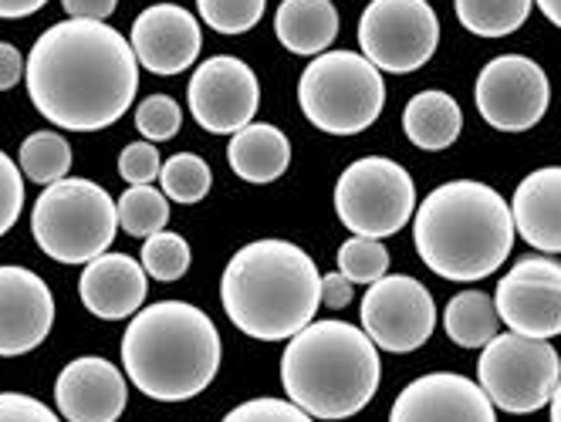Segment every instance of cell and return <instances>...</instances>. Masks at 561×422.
Returning a JSON list of instances; mask_svg holds the SVG:
<instances>
[{"label":"cell","mask_w":561,"mask_h":422,"mask_svg":"<svg viewBox=\"0 0 561 422\" xmlns=\"http://www.w3.org/2000/svg\"><path fill=\"white\" fill-rule=\"evenodd\" d=\"M34 108L68 132H99L129 112L139 89L133 45L105 21L51 24L24 68Z\"/></svg>","instance_id":"cell-1"},{"label":"cell","mask_w":561,"mask_h":422,"mask_svg":"<svg viewBox=\"0 0 561 422\" xmlns=\"http://www.w3.org/2000/svg\"><path fill=\"white\" fill-rule=\"evenodd\" d=\"M420 260L447 281L491 278L514 247V216L494 186L454 179L436 186L413 213Z\"/></svg>","instance_id":"cell-2"},{"label":"cell","mask_w":561,"mask_h":422,"mask_svg":"<svg viewBox=\"0 0 561 422\" xmlns=\"http://www.w3.org/2000/svg\"><path fill=\"white\" fill-rule=\"evenodd\" d=\"M220 301L237 331L257 341L295 338L322 304V274L298 244L264 237L230 257Z\"/></svg>","instance_id":"cell-3"},{"label":"cell","mask_w":561,"mask_h":422,"mask_svg":"<svg viewBox=\"0 0 561 422\" xmlns=\"http://www.w3.org/2000/svg\"><path fill=\"white\" fill-rule=\"evenodd\" d=\"M123 365L142 396L183 402L214 382L220 368V335L193 304L159 301L133 315L123 338Z\"/></svg>","instance_id":"cell-4"},{"label":"cell","mask_w":561,"mask_h":422,"mask_svg":"<svg viewBox=\"0 0 561 422\" xmlns=\"http://www.w3.org/2000/svg\"><path fill=\"white\" fill-rule=\"evenodd\" d=\"M379 349L348 321H311L288 338L280 386L311 419H352L379 389Z\"/></svg>","instance_id":"cell-5"},{"label":"cell","mask_w":561,"mask_h":422,"mask_svg":"<svg viewBox=\"0 0 561 422\" xmlns=\"http://www.w3.org/2000/svg\"><path fill=\"white\" fill-rule=\"evenodd\" d=\"M298 105L318 132L358 136L382 115V71L358 51H325L301 71Z\"/></svg>","instance_id":"cell-6"},{"label":"cell","mask_w":561,"mask_h":422,"mask_svg":"<svg viewBox=\"0 0 561 422\" xmlns=\"http://www.w3.org/2000/svg\"><path fill=\"white\" fill-rule=\"evenodd\" d=\"M118 230L115 200L92 179H58L45 186L31 210V234L51 260L89 263L108 250Z\"/></svg>","instance_id":"cell-7"},{"label":"cell","mask_w":561,"mask_h":422,"mask_svg":"<svg viewBox=\"0 0 561 422\" xmlns=\"http://www.w3.org/2000/svg\"><path fill=\"white\" fill-rule=\"evenodd\" d=\"M335 213L355 237H392L416 213L413 176L386 156L355 160L339 176Z\"/></svg>","instance_id":"cell-8"},{"label":"cell","mask_w":561,"mask_h":422,"mask_svg":"<svg viewBox=\"0 0 561 422\" xmlns=\"http://www.w3.org/2000/svg\"><path fill=\"white\" fill-rule=\"evenodd\" d=\"M477 375L480 389L497 409L511 415H528L551 402L561 382V359L548 341L511 331L484 344Z\"/></svg>","instance_id":"cell-9"},{"label":"cell","mask_w":561,"mask_h":422,"mask_svg":"<svg viewBox=\"0 0 561 422\" xmlns=\"http://www.w3.org/2000/svg\"><path fill=\"white\" fill-rule=\"evenodd\" d=\"M363 55L389 74L423 68L439 45V21L426 0H373L358 17Z\"/></svg>","instance_id":"cell-10"},{"label":"cell","mask_w":561,"mask_h":422,"mask_svg":"<svg viewBox=\"0 0 561 422\" xmlns=\"http://www.w3.org/2000/svg\"><path fill=\"white\" fill-rule=\"evenodd\" d=\"M477 108L497 132L535 129L551 105V82L538 61L525 55H501L477 74Z\"/></svg>","instance_id":"cell-11"},{"label":"cell","mask_w":561,"mask_h":422,"mask_svg":"<svg viewBox=\"0 0 561 422\" xmlns=\"http://www.w3.org/2000/svg\"><path fill=\"white\" fill-rule=\"evenodd\" d=\"M358 321H363V331L373 338L376 349L407 355L430 341L436 328V304L416 278L386 274L369 284Z\"/></svg>","instance_id":"cell-12"},{"label":"cell","mask_w":561,"mask_h":422,"mask_svg":"<svg viewBox=\"0 0 561 422\" xmlns=\"http://www.w3.org/2000/svg\"><path fill=\"white\" fill-rule=\"evenodd\" d=\"M186 98L199 129L233 136L254 122V112L261 108V82L248 61L217 55L193 71Z\"/></svg>","instance_id":"cell-13"},{"label":"cell","mask_w":561,"mask_h":422,"mask_svg":"<svg viewBox=\"0 0 561 422\" xmlns=\"http://www.w3.org/2000/svg\"><path fill=\"white\" fill-rule=\"evenodd\" d=\"M494 308L514 335L538 341L561 335V263L551 257L517 260L494 291Z\"/></svg>","instance_id":"cell-14"},{"label":"cell","mask_w":561,"mask_h":422,"mask_svg":"<svg viewBox=\"0 0 561 422\" xmlns=\"http://www.w3.org/2000/svg\"><path fill=\"white\" fill-rule=\"evenodd\" d=\"M389 422H497L488 392L457 372H430L396 396Z\"/></svg>","instance_id":"cell-15"},{"label":"cell","mask_w":561,"mask_h":422,"mask_svg":"<svg viewBox=\"0 0 561 422\" xmlns=\"http://www.w3.org/2000/svg\"><path fill=\"white\" fill-rule=\"evenodd\" d=\"M55 321L48 284L27 267H0V355H27L42 344Z\"/></svg>","instance_id":"cell-16"},{"label":"cell","mask_w":561,"mask_h":422,"mask_svg":"<svg viewBox=\"0 0 561 422\" xmlns=\"http://www.w3.org/2000/svg\"><path fill=\"white\" fill-rule=\"evenodd\" d=\"M129 45L146 71L180 74L204 51V31H199V21L186 8L152 4L136 17Z\"/></svg>","instance_id":"cell-17"},{"label":"cell","mask_w":561,"mask_h":422,"mask_svg":"<svg viewBox=\"0 0 561 422\" xmlns=\"http://www.w3.org/2000/svg\"><path fill=\"white\" fill-rule=\"evenodd\" d=\"M55 402L68 422H115L129 402V389L108 359L85 355L61 368Z\"/></svg>","instance_id":"cell-18"},{"label":"cell","mask_w":561,"mask_h":422,"mask_svg":"<svg viewBox=\"0 0 561 422\" xmlns=\"http://www.w3.org/2000/svg\"><path fill=\"white\" fill-rule=\"evenodd\" d=\"M82 304L102 321H123L139 315L149 294V274L146 267L129 254H102L89 260L78 281Z\"/></svg>","instance_id":"cell-19"},{"label":"cell","mask_w":561,"mask_h":422,"mask_svg":"<svg viewBox=\"0 0 561 422\" xmlns=\"http://www.w3.org/2000/svg\"><path fill=\"white\" fill-rule=\"evenodd\" d=\"M511 216L525 244L545 254H561V166H545L520 179Z\"/></svg>","instance_id":"cell-20"},{"label":"cell","mask_w":561,"mask_h":422,"mask_svg":"<svg viewBox=\"0 0 561 422\" xmlns=\"http://www.w3.org/2000/svg\"><path fill=\"white\" fill-rule=\"evenodd\" d=\"M274 34L291 55L318 58L339 37V11L332 0H280Z\"/></svg>","instance_id":"cell-21"},{"label":"cell","mask_w":561,"mask_h":422,"mask_svg":"<svg viewBox=\"0 0 561 422\" xmlns=\"http://www.w3.org/2000/svg\"><path fill=\"white\" fill-rule=\"evenodd\" d=\"M230 169L248 183H274L291 166V142L271 122H251L230 136Z\"/></svg>","instance_id":"cell-22"},{"label":"cell","mask_w":561,"mask_h":422,"mask_svg":"<svg viewBox=\"0 0 561 422\" xmlns=\"http://www.w3.org/2000/svg\"><path fill=\"white\" fill-rule=\"evenodd\" d=\"M463 129V112L457 105L454 95L447 92H420L410 98L407 112H403V132L416 149L426 152H439V149H450L457 142Z\"/></svg>","instance_id":"cell-23"},{"label":"cell","mask_w":561,"mask_h":422,"mask_svg":"<svg viewBox=\"0 0 561 422\" xmlns=\"http://www.w3.org/2000/svg\"><path fill=\"white\" fill-rule=\"evenodd\" d=\"M497 308L494 297L484 291H460L444 312V331L460 349H484L488 341L497 338Z\"/></svg>","instance_id":"cell-24"},{"label":"cell","mask_w":561,"mask_h":422,"mask_svg":"<svg viewBox=\"0 0 561 422\" xmlns=\"http://www.w3.org/2000/svg\"><path fill=\"white\" fill-rule=\"evenodd\" d=\"M460 24L477 37H507L531 17L535 0H454Z\"/></svg>","instance_id":"cell-25"},{"label":"cell","mask_w":561,"mask_h":422,"mask_svg":"<svg viewBox=\"0 0 561 422\" xmlns=\"http://www.w3.org/2000/svg\"><path fill=\"white\" fill-rule=\"evenodd\" d=\"M118 210V226L126 230L129 237H152L159 230H167L170 220V200L163 189L156 186H129L115 203Z\"/></svg>","instance_id":"cell-26"},{"label":"cell","mask_w":561,"mask_h":422,"mask_svg":"<svg viewBox=\"0 0 561 422\" xmlns=\"http://www.w3.org/2000/svg\"><path fill=\"white\" fill-rule=\"evenodd\" d=\"M21 169L27 179L51 186L68 176L71 166V145L61 132H34L21 142Z\"/></svg>","instance_id":"cell-27"},{"label":"cell","mask_w":561,"mask_h":422,"mask_svg":"<svg viewBox=\"0 0 561 422\" xmlns=\"http://www.w3.org/2000/svg\"><path fill=\"white\" fill-rule=\"evenodd\" d=\"M159 186H163L167 200L193 207L210 194L214 173H210L207 160H199L196 152H180V156L167 160L163 169H159Z\"/></svg>","instance_id":"cell-28"},{"label":"cell","mask_w":561,"mask_h":422,"mask_svg":"<svg viewBox=\"0 0 561 422\" xmlns=\"http://www.w3.org/2000/svg\"><path fill=\"white\" fill-rule=\"evenodd\" d=\"M190 257H193L190 244L180 234H173V230H159V234L142 241L139 263L146 267L149 278L170 284V281H180L190 271Z\"/></svg>","instance_id":"cell-29"},{"label":"cell","mask_w":561,"mask_h":422,"mask_svg":"<svg viewBox=\"0 0 561 422\" xmlns=\"http://www.w3.org/2000/svg\"><path fill=\"white\" fill-rule=\"evenodd\" d=\"M339 271L352 284H376L389 274V250L382 241L373 237H352L339 247Z\"/></svg>","instance_id":"cell-30"},{"label":"cell","mask_w":561,"mask_h":422,"mask_svg":"<svg viewBox=\"0 0 561 422\" xmlns=\"http://www.w3.org/2000/svg\"><path fill=\"white\" fill-rule=\"evenodd\" d=\"M196 8L204 24H210L217 34H244L257 27L267 0H196Z\"/></svg>","instance_id":"cell-31"},{"label":"cell","mask_w":561,"mask_h":422,"mask_svg":"<svg viewBox=\"0 0 561 422\" xmlns=\"http://www.w3.org/2000/svg\"><path fill=\"white\" fill-rule=\"evenodd\" d=\"M183 126V112L176 105V98L170 95H149L142 105H136V129L152 139V142H163L173 139Z\"/></svg>","instance_id":"cell-32"},{"label":"cell","mask_w":561,"mask_h":422,"mask_svg":"<svg viewBox=\"0 0 561 422\" xmlns=\"http://www.w3.org/2000/svg\"><path fill=\"white\" fill-rule=\"evenodd\" d=\"M224 422H314L305 409H298L291 399H251L240 402L237 409H230L224 415Z\"/></svg>","instance_id":"cell-33"},{"label":"cell","mask_w":561,"mask_h":422,"mask_svg":"<svg viewBox=\"0 0 561 422\" xmlns=\"http://www.w3.org/2000/svg\"><path fill=\"white\" fill-rule=\"evenodd\" d=\"M24 210V179L8 152H0V237L18 223Z\"/></svg>","instance_id":"cell-34"},{"label":"cell","mask_w":561,"mask_h":422,"mask_svg":"<svg viewBox=\"0 0 561 422\" xmlns=\"http://www.w3.org/2000/svg\"><path fill=\"white\" fill-rule=\"evenodd\" d=\"M159 169H163V163H159V152L146 139L129 142L123 149V156H118V176H123L129 186H149L152 179H159Z\"/></svg>","instance_id":"cell-35"},{"label":"cell","mask_w":561,"mask_h":422,"mask_svg":"<svg viewBox=\"0 0 561 422\" xmlns=\"http://www.w3.org/2000/svg\"><path fill=\"white\" fill-rule=\"evenodd\" d=\"M0 422H61L45 402L21 392H0Z\"/></svg>","instance_id":"cell-36"},{"label":"cell","mask_w":561,"mask_h":422,"mask_svg":"<svg viewBox=\"0 0 561 422\" xmlns=\"http://www.w3.org/2000/svg\"><path fill=\"white\" fill-rule=\"evenodd\" d=\"M61 8L71 21H108L118 0H61Z\"/></svg>","instance_id":"cell-37"},{"label":"cell","mask_w":561,"mask_h":422,"mask_svg":"<svg viewBox=\"0 0 561 422\" xmlns=\"http://www.w3.org/2000/svg\"><path fill=\"white\" fill-rule=\"evenodd\" d=\"M27 61L21 58V51L8 42H0V92H11L21 79H24Z\"/></svg>","instance_id":"cell-38"},{"label":"cell","mask_w":561,"mask_h":422,"mask_svg":"<svg viewBox=\"0 0 561 422\" xmlns=\"http://www.w3.org/2000/svg\"><path fill=\"white\" fill-rule=\"evenodd\" d=\"M322 304H325V308H332V312H342V308H348V304H352V281L342 271L322 278Z\"/></svg>","instance_id":"cell-39"},{"label":"cell","mask_w":561,"mask_h":422,"mask_svg":"<svg viewBox=\"0 0 561 422\" xmlns=\"http://www.w3.org/2000/svg\"><path fill=\"white\" fill-rule=\"evenodd\" d=\"M48 0H0V17L4 21H18V17H31L34 11H42Z\"/></svg>","instance_id":"cell-40"},{"label":"cell","mask_w":561,"mask_h":422,"mask_svg":"<svg viewBox=\"0 0 561 422\" xmlns=\"http://www.w3.org/2000/svg\"><path fill=\"white\" fill-rule=\"evenodd\" d=\"M535 4L541 8V14H545L554 27H561V0H535Z\"/></svg>","instance_id":"cell-41"},{"label":"cell","mask_w":561,"mask_h":422,"mask_svg":"<svg viewBox=\"0 0 561 422\" xmlns=\"http://www.w3.org/2000/svg\"><path fill=\"white\" fill-rule=\"evenodd\" d=\"M551 422H561V382H558V389L551 396Z\"/></svg>","instance_id":"cell-42"}]
</instances>
